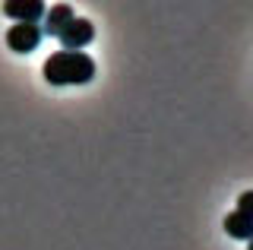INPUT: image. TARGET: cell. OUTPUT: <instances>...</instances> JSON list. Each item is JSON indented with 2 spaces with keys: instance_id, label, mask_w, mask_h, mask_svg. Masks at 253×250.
I'll return each mask as SVG.
<instances>
[{
  "instance_id": "obj_1",
  "label": "cell",
  "mask_w": 253,
  "mask_h": 250,
  "mask_svg": "<svg viewBox=\"0 0 253 250\" xmlns=\"http://www.w3.org/2000/svg\"><path fill=\"white\" fill-rule=\"evenodd\" d=\"M42 76L47 85H85L95 80V60L85 51H54L44 60Z\"/></svg>"
},
{
  "instance_id": "obj_2",
  "label": "cell",
  "mask_w": 253,
  "mask_h": 250,
  "mask_svg": "<svg viewBox=\"0 0 253 250\" xmlns=\"http://www.w3.org/2000/svg\"><path fill=\"white\" fill-rule=\"evenodd\" d=\"M42 26H26V22H13L10 29H6V48L16 51V54H32L42 44Z\"/></svg>"
},
{
  "instance_id": "obj_3",
  "label": "cell",
  "mask_w": 253,
  "mask_h": 250,
  "mask_svg": "<svg viewBox=\"0 0 253 250\" xmlns=\"http://www.w3.org/2000/svg\"><path fill=\"white\" fill-rule=\"evenodd\" d=\"M92 38H95V26H92L89 19L76 16V19L60 32L57 42H60V51H83L85 44H92Z\"/></svg>"
},
{
  "instance_id": "obj_4",
  "label": "cell",
  "mask_w": 253,
  "mask_h": 250,
  "mask_svg": "<svg viewBox=\"0 0 253 250\" xmlns=\"http://www.w3.org/2000/svg\"><path fill=\"white\" fill-rule=\"evenodd\" d=\"M3 13L16 22H26V26H38V19H44L47 6L42 0H6Z\"/></svg>"
},
{
  "instance_id": "obj_5",
  "label": "cell",
  "mask_w": 253,
  "mask_h": 250,
  "mask_svg": "<svg viewBox=\"0 0 253 250\" xmlns=\"http://www.w3.org/2000/svg\"><path fill=\"white\" fill-rule=\"evenodd\" d=\"M73 19H76L73 6H70V3H57V6H51V10L44 13V26H42V32H44V35H51V38H60V32H63V29H67Z\"/></svg>"
},
{
  "instance_id": "obj_6",
  "label": "cell",
  "mask_w": 253,
  "mask_h": 250,
  "mask_svg": "<svg viewBox=\"0 0 253 250\" xmlns=\"http://www.w3.org/2000/svg\"><path fill=\"white\" fill-rule=\"evenodd\" d=\"M221 225H225L228 238H237V241H253V222H250L247 215H241V212H228Z\"/></svg>"
},
{
  "instance_id": "obj_7",
  "label": "cell",
  "mask_w": 253,
  "mask_h": 250,
  "mask_svg": "<svg viewBox=\"0 0 253 250\" xmlns=\"http://www.w3.org/2000/svg\"><path fill=\"white\" fill-rule=\"evenodd\" d=\"M234 212L247 215L250 222H253V190H244L241 197H237V206H234Z\"/></svg>"
},
{
  "instance_id": "obj_8",
  "label": "cell",
  "mask_w": 253,
  "mask_h": 250,
  "mask_svg": "<svg viewBox=\"0 0 253 250\" xmlns=\"http://www.w3.org/2000/svg\"><path fill=\"white\" fill-rule=\"evenodd\" d=\"M247 250H253V241H247Z\"/></svg>"
}]
</instances>
